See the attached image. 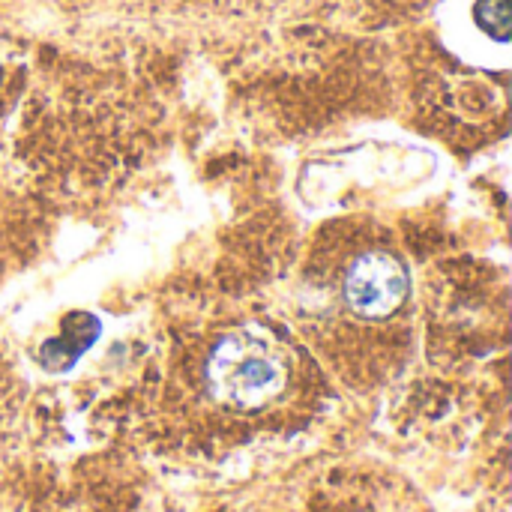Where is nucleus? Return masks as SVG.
<instances>
[{
    "instance_id": "1",
    "label": "nucleus",
    "mask_w": 512,
    "mask_h": 512,
    "mask_svg": "<svg viewBox=\"0 0 512 512\" xmlns=\"http://www.w3.org/2000/svg\"><path fill=\"white\" fill-rule=\"evenodd\" d=\"M288 369L282 354L249 330L228 333L207 363V381L219 402L258 408L285 387Z\"/></svg>"
},
{
    "instance_id": "2",
    "label": "nucleus",
    "mask_w": 512,
    "mask_h": 512,
    "mask_svg": "<svg viewBox=\"0 0 512 512\" xmlns=\"http://www.w3.org/2000/svg\"><path fill=\"white\" fill-rule=\"evenodd\" d=\"M408 270L390 252H363L345 273L342 294L351 312L363 318H387L408 297Z\"/></svg>"
},
{
    "instance_id": "3",
    "label": "nucleus",
    "mask_w": 512,
    "mask_h": 512,
    "mask_svg": "<svg viewBox=\"0 0 512 512\" xmlns=\"http://www.w3.org/2000/svg\"><path fill=\"white\" fill-rule=\"evenodd\" d=\"M99 336V321L93 318V315H72V321L63 327V336H57V339H51L45 348H42V360L51 366V369H57L60 363H63V351L69 348V363L72 360H78V354L81 351H87V345L93 342Z\"/></svg>"
},
{
    "instance_id": "4",
    "label": "nucleus",
    "mask_w": 512,
    "mask_h": 512,
    "mask_svg": "<svg viewBox=\"0 0 512 512\" xmlns=\"http://www.w3.org/2000/svg\"><path fill=\"white\" fill-rule=\"evenodd\" d=\"M477 21L498 42H507V36H510V0H480Z\"/></svg>"
}]
</instances>
